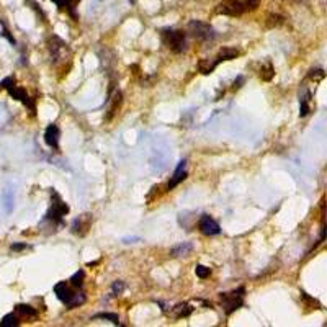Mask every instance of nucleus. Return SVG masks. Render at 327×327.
I'll return each mask as SVG.
<instances>
[{"label": "nucleus", "instance_id": "nucleus-16", "mask_svg": "<svg viewBox=\"0 0 327 327\" xmlns=\"http://www.w3.org/2000/svg\"><path fill=\"white\" fill-rule=\"evenodd\" d=\"M311 111V92L305 90V95H300V116H306Z\"/></svg>", "mask_w": 327, "mask_h": 327}, {"label": "nucleus", "instance_id": "nucleus-12", "mask_svg": "<svg viewBox=\"0 0 327 327\" xmlns=\"http://www.w3.org/2000/svg\"><path fill=\"white\" fill-rule=\"evenodd\" d=\"M90 223H92L90 215L80 216L79 219H75L74 224H72V233L74 234H79V236H84L88 231V228H90Z\"/></svg>", "mask_w": 327, "mask_h": 327}, {"label": "nucleus", "instance_id": "nucleus-24", "mask_svg": "<svg viewBox=\"0 0 327 327\" xmlns=\"http://www.w3.org/2000/svg\"><path fill=\"white\" fill-rule=\"evenodd\" d=\"M84 278H85V272H84V270H79V272H75L72 277H70L69 283L72 285V287H75V288H82Z\"/></svg>", "mask_w": 327, "mask_h": 327}, {"label": "nucleus", "instance_id": "nucleus-13", "mask_svg": "<svg viewBox=\"0 0 327 327\" xmlns=\"http://www.w3.org/2000/svg\"><path fill=\"white\" fill-rule=\"evenodd\" d=\"M51 2H54L57 7H59V10L67 11V13L72 16L74 20H77L75 8H77V3H79L80 0H51Z\"/></svg>", "mask_w": 327, "mask_h": 327}, {"label": "nucleus", "instance_id": "nucleus-5", "mask_svg": "<svg viewBox=\"0 0 327 327\" xmlns=\"http://www.w3.org/2000/svg\"><path fill=\"white\" fill-rule=\"evenodd\" d=\"M47 44H49V51H51V57H52V62L54 65H57L59 62H65V59H70V49L67 43H64L61 38L57 36H52L47 41Z\"/></svg>", "mask_w": 327, "mask_h": 327}, {"label": "nucleus", "instance_id": "nucleus-27", "mask_svg": "<svg viewBox=\"0 0 327 327\" xmlns=\"http://www.w3.org/2000/svg\"><path fill=\"white\" fill-rule=\"evenodd\" d=\"M262 0H244L242 5H244V10L246 11H254V10H257L259 8V5H260Z\"/></svg>", "mask_w": 327, "mask_h": 327}, {"label": "nucleus", "instance_id": "nucleus-9", "mask_svg": "<svg viewBox=\"0 0 327 327\" xmlns=\"http://www.w3.org/2000/svg\"><path fill=\"white\" fill-rule=\"evenodd\" d=\"M7 90L10 93V97L11 98H15V100H18V102H21L25 106H28L29 110L34 111V103H33V100L28 97V93L23 90V88L20 87H15L13 84H11L10 87H7Z\"/></svg>", "mask_w": 327, "mask_h": 327}, {"label": "nucleus", "instance_id": "nucleus-28", "mask_svg": "<svg viewBox=\"0 0 327 327\" xmlns=\"http://www.w3.org/2000/svg\"><path fill=\"white\" fill-rule=\"evenodd\" d=\"M309 79L311 80H323L324 77H326V72L323 69H313V70H309Z\"/></svg>", "mask_w": 327, "mask_h": 327}, {"label": "nucleus", "instance_id": "nucleus-6", "mask_svg": "<svg viewBox=\"0 0 327 327\" xmlns=\"http://www.w3.org/2000/svg\"><path fill=\"white\" fill-rule=\"evenodd\" d=\"M51 196H52V205H51V210L47 211V219L52 223H59L62 219V216H65L69 213V206L64 203L61 200V196H59L54 190L51 192Z\"/></svg>", "mask_w": 327, "mask_h": 327}, {"label": "nucleus", "instance_id": "nucleus-30", "mask_svg": "<svg viewBox=\"0 0 327 327\" xmlns=\"http://www.w3.org/2000/svg\"><path fill=\"white\" fill-rule=\"evenodd\" d=\"M301 298H303V300H306V301L309 303V305H313V306H316V308H321V305H319V303H318L316 300L309 298V296H308V295L305 293V291H301Z\"/></svg>", "mask_w": 327, "mask_h": 327}, {"label": "nucleus", "instance_id": "nucleus-21", "mask_svg": "<svg viewBox=\"0 0 327 327\" xmlns=\"http://www.w3.org/2000/svg\"><path fill=\"white\" fill-rule=\"evenodd\" d=\"M20 324V318L16 314H7L2 321H0V327H16Z\"/></svg>", "mask_w": 327, "mask_h": 327}, {"label": "nucleus", "instance_id": "nucleus-7", "mask_svg": "<svg viewBox=\"0 0 327 327\" xmlns=\"http://www.w3.org/2000/svg\"><path fill=\"white\" fill-rule=\"evenodd\" d=\"M216 11L219 15H228V16H241L244 11V5L241 0H223L218 3Z\"/></svg>", "mask_w": 327, "mask_h": 327}, {"label": "nucleus", "instance_id": "nucleus-15", "mask_svg": "<svg viewBox=\"0 0 327 327\" xmlns=\"http://www.w3.org/2000/svg\"><path fill=\"white\" fill-rule=\"evenodd\" d=\"M15 314L18 318H26V319H34L38 316V311L29 305H16L15 306Z\"/></svg>", "mask_w": 327, "mask_h": 327}, {"label": "nucleus", "instance_id": "nucleus-20", "mask_svg": "<svg viewBox=\"0 0 327 327\" xmlns=\"http://www.w3.org/2000/svg\"><path fill=\"white\" fill-rule=\"evenodd\" d=\"M216 65H218V61L215 59V61H210V59H201V61L198 62V69H200V72L201 74H211L213 70L216 69Z\"/></svg>", "mask_w": 327, "mask_h": 327}, {"label": "nucleus", "instance_id": "nucleus-26", "mask_svg": "<svg viewBox=\"0 0 327 327\" xmlns=\"http://www.w3.org/2000/svg\"><path fill=\"white\" fill-rule=\"evenodd\" d=\"M195 273H196V277L201 278V280H205V278H208L211 275V270L208 269V267L205 265H196L195 267Z\"/></svg>", "mask_w": 327, "mask_h": 327}, {"label": "nucleus", "instance_id": "nucleus-31", "mask_svg": "<svg viewBox=\"0 0 327 327\" xmlns=\"http://www.w3.org/2000/svg\"><path fill=\"white\" fill-rule=\"evenodd\" d=\"M28 246L26 244H13L11 246V251H23V249H26Z\"/></svg>", "mask_w": 327, "mask_h": 327}, {"label": "nucleus", "instance_id": "nucleus-3", "mask_svg": "<svg viewBox=\"0 0 327 327\" xmlns=\"http://www.w3.org/2000/svg\"><path fill=\"white\" fill-rule=\"evenodd\" d=\"M244 295H246V288L241 287L231 293H221L219 295V300H221V305L224 308V313L233 314L236 309H239L244 305Z\"/></svg>", "mask_w": 327, "mask_h": 327}, {"label": "nucleus", "instance_id": "nucleus-23", "mask_svg": "<svg viewBox=\"0 0 327 327\" xmlns=\"http://www.w3.org/2000/svg\"><path fill=\"white\" fill-rule=\"evenodd\" d=\"M92 319H106L115 326H120V318H118V314L115 313H98V314H95Z\"/></svg>", "mask_w": 327, "mask_h": 327}, {"label": "nucleus", "instance_id": "nucleus-10", "mask_svg": "<svg viewBox=\"0 0 327 327\" xmlns=\"http://www.w3.org/2000/svg\"><path fill=\"white\" fill-rule=\"evenodd\" d=\"M185 178H187V160H180V162H178V165H177L175 172H174V175H172V178L169 180L167 188H169V190L175 188L178 183L183 182Z\"/></svg>", "mask_w": 327, "mask_h": 327}, {"label": "nucleus", "instance_id": "nucleus-4", "mask_svg": "<svg viewBox=\"0 0 327 327\" xmlns=\"http://www.w3.org/2000/svg\"><path fill=\"white\" fill-rule=\"evenodd\" d=\"M188 33L198 41H213L216 36L215 29H213L210 23H205L200 20H192L188 23Z\"/></svg>", "mask_w": 327, "mask_h": 327}, {"label": "nucleus", "instance_id": "nucleus-17", "mask_svg": "<svg viewBox=\"0 0 327 327\" xmlns=\"http://www.w3.org/2000/svg\"><path fill=\"white\" fill-rule=\"evenodd\" d=\"M237 56H239V51L234 49V47H223V49L218 52L216 61L219 64L221 61H231V59H236Z\"/></svg>", "mask_w": 327, "mask_h": 327}, {"label": "nucleus", "instance_id": "nucleus-29", "mask_svg": "<svg viewBox=\"0 0 327 327\" xmlns=\"http://www.w3.org/2000/svg\"><path fill=\"white\" fill-rule=\"evenodd\" d=\"M113 295H120L123 293V290H124V283L123 282H115L113 283Z\"/></svg>", "mask_w": 327, "mask_h": 327}, {"label": "nucleus", "instance_id": "nucleus-18", "mask_svg": "<svg viewBox=\"0 0 327 327\" xmlns=\"http://www.w3.org/2000/svg\"><path fill=\"white\" fill-rule=\"evenodd\" d=\"M192 251H193L192 244H190V242H183V244H180V246H177V247L172 249L170 255H172V257H182V255H188Z\"/></svg>", "mask_w": 327, "mask_h": 327}, {"label": "nucleus", "instance_id": "nucleus-22", "mask_svg": "<svg viewBox=\"0 0 327 327\" xmlns=\"http://www.w3.org/2000/svg\"><path fill=\"white\" fill-rule=\"evenodd\" d=\"M121 97H123L121 92H116V93H115V97H113V100H111V106H110V110H108L110 113H108V116H106V120H111V116L115 115L118 108H120L121 100H123Z\"/></svg>", "mask_w": 327, "mask_h": 327}, {"label": "nucleus", "instance_id": "nucleus-11", "mask_svg": "<svg viewBox=\"0 0 327 327\" xmlns=\"http://www.w3.org/2000/svg\"><path fill=\"white\" fill-rule=\"evenodd\" d=\"M59 136H61L59 128L56 124H49L44 131V142L52 149H59Z\"/></svg>", "mask_w": 327, "mask_h": 327}, {"label": "nucleus", "instance_id": "nucleus-19", "mask_svg": "<svg viewBox=\"0 0 327 327\" xmlns=\"http://www.w3.org/2000/svg\"><path fill=\"white\" fill-rule=\"evenodd\" d=\"M259 75H260V79H262V80L270 82V80L273 79V75H275V69H273L272 62H265V64H262Z\"/></svg>", "mask_w": 327, "mask_h": 327}, {"label": "nucleus", "instance_id": "nucleus-1", "mask_svg": "<svg viewBox=\"0 0 327 327\" xmlns=\"http://www.w3.org/2000/svg\"><path fill=\"white\" fill-rule=\"evenodd\" d=\"M79 290L80 288H75L67 282H59L54 287V293L69 309H74L85 303V293Z\"/></svg>", "mask_w": 327, "mask_h": 327}, {"label": "nucleus", "instance_id": "nucleus-25", "mask_svg": "<svg viewBox=\"0 0 327 327\" xmlns=\"http://www.w3.org/2000/svg\"><path fill=\"white\" fill-rule=\"evenodd\" d=\"M282 23H283V16H280V15H269V16H267V26H269V28L280 26Z\"/></svg>", "mask_w": 327, "mask_h": 327}, {"label": "nucleus", "instance_id": "nucleus-2", "mask_svg": "<svg viewBox=\"0 0 327 327\" xmlns=\"http://www.w3.org/2000/svg\"><path fill=\"white\" fill-rule=\"evenodd\" d=\"M162 43L169 47L172 52L175 54H180V52L185 51V44H187V36L185 33L180 31V29H162Z\"/></svg>", "mask_w": 327, "mask_h": 327}, {"label": "nucleus", "instance_id": "nucleus-8", "mask_svg": "<svg viewBox=\"0 0 327 327\" xmlns=\"http://www.w3.org/2000/svg\"><path fill=\"white\" fill-rule=\"evenodd\" d=\"M198 228H200V231L205 236H216V234L221 233V228H219V224L211 216H208V215L201 216L200 223H198Z\"/></svg>", "mask_w": 327, "mask_h": 327}, {"label": "nucleus", "instance_id": "nucleus-14", "mask_svg": "<svg viewBox=\"0 0 327 327\" xmlns=\"http://www.w3.org/2000/svg\"><path fill=\"white\" fill-rule=\"evenodd\" d=\"M193 313V308L188 305V303H178L177 306L172 308V316L177 318V319H182V318H188L190 314Z\"/></svg>", "mask_w": 327, "mask_h": 327}]
</instances>
